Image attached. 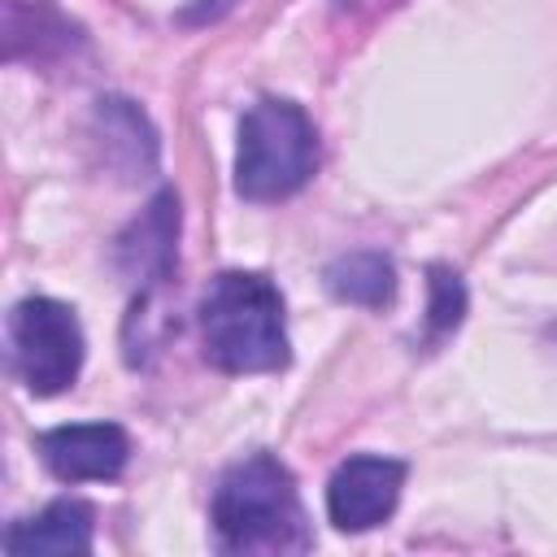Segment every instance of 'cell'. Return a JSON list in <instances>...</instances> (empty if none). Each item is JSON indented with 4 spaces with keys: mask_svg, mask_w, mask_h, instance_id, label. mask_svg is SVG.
<instances>
[{
    "mask_svg": "<svg viewBox=\"0 0 557 557\" xmlns=\"http://www.w3.org/2000/svg\"><path fill=\"white\" fill-rule=\"evenodd\" d=\"M213 535L222 553H305L309 527L292 470L252 453L235 461L213 487Z\"/></svg>",
    "mask_w": 557,
    "mask_h": 557,
    "instance_id": "obj_1",
    "label": "cell"
},
{
    "mask_svg": "<svg viewBox=\"0 0 557 557\" xmlns=\"http://www.w3.org/2000/svg\"><path fill=\"white\" fill-rule=\"evenodd\" d=\"M205 361L222 374H270L287 366L283 296L265 274L226 270L200 300Z\"/></svg>",
    "mask_w": 557,
    "mask_h": 557,
    "instance_id": "obj_2",
    "label": "cell"
},
{
    "mask_svg": "<svg viewBox=\"0 0 557 557\" xmlns=\"http://www.w3.org/2000/svg\"><path fill=\"white\" fill-rule=\"evenodd\" d=\"M318 170V131L292 100H257L239 122L235 191L244 200H283Z\"/></svg>",
    "mask_w": 557,
    "mask_h": 557,
    "instance_id": "obj_3",
    "label": "cell"
},
{
    "mask_svg": "<svg viewBox=\"0 0 557 557\" xmlns=\"http://www.w3.org/2000/svg\"><path fill=\"white\" fill-rule=\"evenodd\" d=\"M9 366L35 396L65 392L83 370V326L70 305L26 296L9 313Z\"/></svg>",
    "mask_w": 557,
    "mask_h": 557,
    "instance_id": "obj_4",
    "label": "cell"
},
{
    "mask_svg": "<svg viewBox=\"0 0 557 557\" xmlns=\"http://www.w3.org/2000/svg\"><path fill=\"white\" fill-rule=\"evenodd\" d=\"M405 487V466L392 457H348L326 483V513L339 531H370L392 518Z\"/></svg>",
    "mask_w": 557,
    "mask_h": 557,
    "instance_id": "obj_5",
    "label": "cell"
},
{
    "mask_svg": "<svg viewBox=\"0 0 557 557\" xmlns=\"http://www.w3.org/2000/svg\"><path fill=\"white\" fill-rule=\"evenodd\" d=\"M39 457L65 483H96V479L122 474V466L131 457V440L117 422H74V426L44 431Z\"/></svg>",
    "mask_w": 557,
    "mask_h": 557,
    "instance_id": "obj_6",
    "label": "cell"
},
{
    "mask_svg": "<svg viewBox=\"0 0 557 557\" xmlns=\"http://www.w3.org/2000/svg\"><path fill=\"white\" fill-rule=\"evenodd\" d=\"M174 252H178V196H174V191H161V196H152L148 209L117 235L113 261H117V270H122L126 283L152 287V283L170 278Z\"/></svg>",
    "mask_w": 557,
    "mask_h": 557,
    "instance_id": "obj_7",
    "label": "cell"
},
{
    "mask_svg": "<svg viewBox=\"0 0 557 557\" xmlns=\"http://www.w3.org/2000/svg\"><path fill=\"white\" fill-rule=\"evenodd\" d=\"M91 139L100 148V161L117 178H126V183H135V178L157 170V131L144 117V109L122 100V96L96 100V109H91Z\"/></svg>",
    "mask_w": 557,
    "mask_h": 557,
    "instance_id": "obj_8",
    "label": "cell"
},
{
    "mask_svg": "<svg viewBox=\"0 0 557 557\" xmlns=\"http://www.w3.org/2000/svg\"><path fill=\"white\" fill-rule=\"evenodd\" d=\"M78 44V30L48 4L4 0V61H57Z\"/></svg>",
    "mask_w": 557,
    "mask_h": 557,
    "instance_id": "obj_9",
    "label": "cell"
},
{
    "mask_svg": "<svg viewBox=\"0 0 557 557\" xmlns=\"http://www.w3.org/2000/svg\"><path fill=\"white\" fill-rule=\"evenodd\" d=\"M91 505L83 500H52L44 513L13 522L4 531L9 553H87L91 548Z\"/></svg>",
    "mask_w": 557,
    "mask_h": 557,
    "instance_id": "obj_10",
    "label": "cell"
},
{
    "mask_svg": "<svg viewBox=\"0 0 557 557\" xmlns=\"http://www.w3.org/2000/svg\"><path fill=\"white\" fill-rule=\"evenodd\" d=\"M326 287L335 300L348 305H366V309H383L396 296V265L392 257L361 248V252H344L326 265Z\"/></svg>",
    "mask_w": 557,
    "mask_h": 557,
    "instance_id": "obj_11",
    "label": "cell"
},
{
    "mask_svg": "<svg viewBox=\"0 0 557 557\" xmlns=\"http://www.w3.org/2000/svg\"><path fill=\"white\" fill-rule=\"evenodd\" d=\"M426 292H431V300H426V326H431L435 335H448V331L461 322V313H466V287H461L457 270L431 265Z\"/></svg>",
    "mask_w": 557,
    "mask_h": 557,
    "instance_id": "obj_12",
    "label": "cell"
},
{
    "mask_svg": "<svg viewBox=\"0 0 557 557\" xmlns=\"http://www.w3.org/2000/svg\"><path fill=\"white\" fill-rule=\"evenodd\" d=\"M231 4H235V0H200V4H196L187 17H222Z\"/></svg>",
    "mask_w": 557,
    "mask_h": 557,
    "instance_id": "obj_13",
    "label": "cell"
}]
</instances>
